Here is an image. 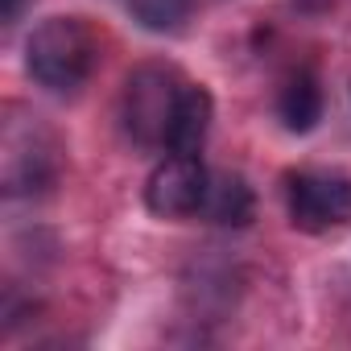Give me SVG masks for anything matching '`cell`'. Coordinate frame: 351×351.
I'll return each instance as SVG.
<instances>
[{
	"instance_id": "obj_6",
	"label": "cell",
	"mask_w": 351,
	"mask_h": 351,
	"mask_svg": "<svg viewBox=\"0 0 351 351\" xmlns=\"http://www.w3.org/2000/svg\"><path fill=\"white\" fill-rule=\"evenodd\" d=\"M252 211H256V199L240 173H211V186H207L199 215H207L211 223H223V228H244L252 219Z\"/></svg>"
},
{
	"instance_id": "obj_9",
	"label": "cell",
	"mask_w": 351,
	"mask_h": 351,
	"mask_svg": "<svg viewBox=\"0 0 351 351\" xmlns=\"http://www.w3.org/2000/svg\"><path fill=\"white\" fill-rule=\"evenodd\" d=\"M0 9H5V17H17V9H21V0H0Z\"/></svg>"
},
{
	"instance_id": "obj_7",
	"label": "cell",
	"mask_w": 351,
	"mask_h": 351,
	"mask_svg": "<svg viewBox=\"0 0 351 351\" xmlns=\"http://www.w3.org/2000/svg\"><path fill=\"white\" fill-rule=\"evenodd\" d=\"M277 116L289 132H310L322 120V87L314 75H293L277 95Z\"/></svg>"
},
{
	"instance_id": "obj_8",
	"label": "cell",
	"mask_w": 351,
	"mask_h": 351,
	"mask_svg": "<svg viewBox=\"0 0 351 351\" xmlns=\"http://www.w3.org/2000/svg\"><path fill=\"white\" fill-rule=\"evenodd\" d=\"M132 21H141L149 34H169L178 29L191 13V0H128Z\"/></svg>"
},
{
	"instance_id": "obj_4",
	"label": "cell",
	"mask_w": 351,
	"mask_h": 351,
	"mask_svg": "<svg viewBox=\"0 0 351 351\" xmlns=\"http://www.w3.org/2000/svg\"><path fill=\"white\" fill-rule=\"evenodd\" d=\"M207 186H211V173L199 157H182L173 153L165 157L145 182V207L161 219H186V215H199L203 211V199H207Z\"/></svg>"
},
{
	"instance_id": "obj_1",
	"label": "cell",
	"mask_w": 351,
	"mask_h": 351,
	"mask_svg": "<svg viewBox=\"0 0 351 351\" xmlns=\"http://www.w3.org/2000/svg\"><path fill=\"white\" fill-rule=\"evenodd\" d=\"M99 62V42L83 17H50L25 42V66L46 91H79Z\"/></svg>"
},
{
	"instance_id": "obj_2",
	"label": "cell",
	"mask_w": 351,
	"mask_h": 351,
	"mask_svg": "<svg viewBox=\"0 0 351 351\" xmlns=\"http://www.w3.org/2000/svg\"><path fill=\"white\" fill-rule=\"evenodd\" d=\"M178 91L182 83L165 66H141L128 75L124 95H120V120H124V132L141 149L165 145V128H169V112H173Z\"/></svg>"
},
{
	"instance_id": "obj_3",
	"label": "cell",
	"mask_w": 351,
	"mask_h": 351,
	"mask_svg": "<svg viewBox=\"0 0 351 351\" xmlns=\"http://www.w3.org/2000/svg\"><path fill=\"white\" fill-rule=\"evenodd\" d=\"M285 199H289V223L298 232L322 236V232L351 223V178L347 173H330V169L289 173Z\"/></svg>"
},
{
	"instance_id": "obj_5",
	"label": "cell",
	"mask_w": 351,
	"mask_h": 351,
	"mask_svg": "<svg viewBox=\"0 0 351 351\" xmlns=\"http://www.w3.org/2000/svg\"><path fill=\"white\" fill-rule=\"evenodd\" d=\"M211 116H215V99L207 87L199 83H182L178 99L169 112V128H165V149L182 153V157H199L207 132H211Z\"/></svg>"
}]
</instances>
